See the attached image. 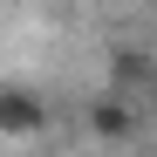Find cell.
Here are the masks:
<instances>
[{
    "label": "cell",
    "mask_w": 157,
    "mask_h": 157,
    "mask_svg": "<svg viewBox=\"0 0 157 157\" xmlns=\"http://www.w3.org/2000/svg\"><path fill=\"white\" fill-rule=\"evenodd\" d=\"M48 130V96L34 89H0V137H14V144H28Z\"/></svg>",
    "instance_id": "cell-1"
},
{
    "label": "cell",
    "mask_w": 157,
    "mask_h": 157,
    "mask_svg": "<svg viewBox=\"0 0 157 157\" xmlns=\"http://www.w3.org/2000/svg\"><path fill=\"white\" fill-rule=\"evenodd\" d=\"M89 130H96L102 144H123L130 130H137V109H130V96H116V89H109V96H96V102H89Z\"/></svg>",
    "instance_id": "cell-2"
}]
</instances>
